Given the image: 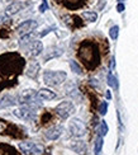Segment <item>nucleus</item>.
Returning <instances> with one entry per match:
<instances>
[{
	"label": "nucleus",
	"instance_id": "nucleus-21",
	"mask_svg": "<svg viewBox=\"0 0 138 155\" xmlns=\"http://www.w3.org/2000/svg\"><path fill=\"white\" fill-rule=\"evenodd\" d=\"M107 80H108V85L109 87H111L113 89H118V87H119V84H118V79L117 78L111 74V73H109L108 74V78H107Z\"/></svg>",
	"mask_w": 138,
	"mask_h": 155
},
{
	"label": "nucleus",
	"instance_id": "nucleus-20",
	"mask_svg": "<svg viewBox=\"0 0 138 155\" xmlns=\"http://www.w3.org/2000/svg\"><path fill=\"white\" fill-rule=\"evenodd\" d=\"M81 18H84L85 21H88L90 23H94V22H96V19H98V14H96L95 12L86 10V12H82Z\"/></svg>",
	"mask_w": 138,
	"mask_h": 155
},
{
	"label": "nucleus",
	"instance_id": "nucleus-31",
	"mask_svg": "<svg viewBox=\"0 0 138 155\" xmlns=\"http://www.w3.org/2000/svg\"><path fill=\"white\" fill-rule=\"evenodd\" d=\"M3 88H4V85H3V84H0V90H2Z\"/></svg>",
	"mask_w": 138,
	"mask_h": 155
},
{
	"label": "nucleus",
	"instance_id": "nucleus-30",
	"mask_svg": "<svg viewBox=\"0 0 138 155\" xmlns=\"http://www.w3.org/2000/svg\"><path fill=\"white\" fill-rule=\"evenodd\" d=\"M105 95H107V98H108V99H110V98H111V94H110L109 90H107V93H105Z\"/></svg>",
	"mask_w": 138,
	"mask_h": 155
},
{
	"label": "nucleus",
	"instance_id": "nucleus-14",
	"mask_svg": "<svg viewBox=\"0 0 138 155\" xmlns=\"http://www.w3.org/2000/svg\"><path fill=\"white\" fill-rule=\"evenodd\" d=\"M42 51H43V45L41 41H38V40H34V41H32L30 45H29V54L30 56H33V57H37L42 54Z\"/></svg>",
	"mask_w": 138,
	"mask_h": 155
},
{
	"label": "nucleus",
	"instance_id": "nucleus-23",
	"mask_svg": "<svg viewBox=\"0 0 138 155\" xmlns=\"http://www.w3.org/2000/svg\"><path fill=\"white\" fill-rule=\"evenodd\" d=\"M103 143H104V140H103V136L100 135V136L98 137V139H96V141H95V147H94L95 155H99V154H100L101 147H103Z\"/></svg>",
	"mask_w": 138,
	"mask_h": 155
},
{
	"label": "nucleus",
	"instance_id": "nucleus-15",
	"mask_svg": "<svg viewBox=\"0 0 138 155\" xmlns=\"http://www.w3.org/2000/svg\"><path fill=\"white\" fill-rule=\"evenodd\" d=\"M38 93L36 92L34 89H27V90H23L22 92V94H21V97H19V103H27L30 101V99H33V98H36V95H37Z\"/></svg>",
	"mask_w": 138,
	"mask_h": 155
},
{
	"label": "nucleus",
	"instance_id": "nucleus-9",
	"mask_svg": "<svg viewBox=\"0 0 138 155\" xmlns=\"http://www.w3.org/2000/svg\"><path fill=\"white\" fill-rule=\"evenodd\" d=\"M56 2L61 3L62 6H65L69 10H77L82 8L88 3V0H56Z\"/></svg>",
	"mask_w": 138,
	"mask_h": 155
},
{
	"label": "nucleus",
	"instance_id": "nucleus-32",
	"mask_svg": "<svg viewBox=\"0 0 138 155\" xmlns=\"http://www.w3.org/2000/svg\"><path fill=\"white\" fill-rule=\"evenodd\" d=\"M118 2H119V3H123V2H126V0H118Z\"/></svg>",
	"mask_w": 138,
	"mask_h": 155
},
{
	"label": "nucleus",
	"instance_id": "nucleus-12",
	"mask_svg": "<svg viewBox=\"0 0 138 155\" xmlns=\"http://www.w3.org/2000/svg\"><path fill=\"white\" fill-rule=\"evenodd\" d=\"M62 132H63V127L62 126H53V127L48 128V130L44 132V136H46L47 140L55 141V140H57L58 137L61 136Z\"/></svg>",
	"mask_w": 138,
	"mask_h": 155
},
{
	"label": "nucleus",
	"instance_id": "nucleus-13",
	"mask_svg": "<svg viewBox=\"0 0 138 155\" xmlns=\"http://www.w3.org/2000/svg\"><path fill=\"white\" fill-rule=\"evenodd\" d=\"M38 74H39V64L36 61V60H32L29 62V66L25 71V75L30 79H37L38 78Z\"/></svg>",
	"mask_w": 138,
	"mask_h": 155
},
{
	"label": "nucleus",
	"instance_id": "nucleus-27",
	"mask_svg": "<svg viewBox=\"0 0 138 155\" xmlns=\"http://www.w3.org/2000/svg\"><path fill=\"white\" fill-rule=\"evenodd\" d=\"M47 9H48V3H47V0H42V4L39 5V12L44 13Z\"/></svg>",
	"mask_w": 138,
	"mask_h": 155
},
{
	"label": "nucleus",
	"instance_id": "nucleus-4",
	"mask_svg": "<svg viewBox=\"0 0 138 155\" xmlns=\"http://www.w3.org/2000/svg\"><path fill=\"white\" fill-rule=\"evenodd\" d=\"M19 150L24 155H41L43 154L44 147L41 144L30 143V141H25V143H19Z\"/></svg>",
	"mask_w": 138,
	"mask_h": 155
},
{
	"label": "nucleus",
	"instance_id": "nucleus-8",
	"mask_svg": "<svg viewBox=\"0 0 138 155\" xmlns=\"http://www.w3.org/2000/svg\"><path fill=\"white\" fill-rule=\"evenodd\" d=\"M14 114L19 120H24V121L32 120L34 117V109L30 108V107L24 106V107H21V108H17L14 111Z\"/></svg>",
	"mask_w": 138,
	"mask_h": 155
},
{
	"label": "nucleus",
	"instance_id": "nucleus-29",
	"mask_svg": "<svg viewBox=\"0 0 138 155\" xmlns=\"http://www.w3.org/2000/svg\"><path fill=\"white\" fill-rule=\"evenodd\" d=\"M114 69H115V57L113 56V57H111V60H110V70L113 71Z\"/></svg>",
	"mask_w": 138,
	"mask_h": 155
},
{
	"label": "nucleus",
	"instance_id": "nucleus-25",
	"mask_svg": "<svg viewBox=\"0 0 138 155\" xmlns=\"http://www.w3.org/2000/svg\"><path fill=\"white\" fill-rule=\"evenodd\" d=\"M99 113L101 114V116H105L108 113V102H101V104H100V107H99Z\"/></svg>",
	"mask_w": 138,
	"mask_h": 155
},
{
	"label": "nucleus",
	"instance_id": "nucleus-11",
	"mask_svg": "<svg viewBox=\"0 0 138 155\" xmlns=\"http://www.w3.org/2000/svg\"><path fill=\"white\" fill-rule=\"evenodd\" d=\"M70 149L75 151L79 155H86L88 154V146L82 140H75L70 144Z\"/></svg>",
	"mask_w": 138,
	"mask_h": 155
},
{
	"label": "nucleus",
	"instance_id": "nucleus-10",
	"mask_svg": "<svg viewBox=\"0 0 138 155\" xmlns=\"http://www.w3.org/2000/svg\"><path fill=\"white\" fill-rule=\"evenodd\" d=\"M28 6V3H23V2H14V3H11L9 4L8 6L5 8V13L8 15H15L18 14L21 10L25 9Z\"/></svg>",
	"mask_w": 138,
	"mask_h": 155
},
{
	"label": "nucleus",
	"instance_id": "nucleus-28",
	"mask_svg": "<svg viewBox=\"0 0 138 155\" xmlns=\"http://www.w3.org/2000/svg\"><path fill=\"white\" fill-rule=\"evenodd\" d=\"M124 10H126V5H124L123 3H118V5H117V12H118V13H123Z\"/></svg>",
	"mask_w": 138,
	"mask_h": 155
},
{
	"label": "nucleus",
	"instance_id": "nucleus-2",
	"mask_svg": "<svg viewBox=\"0 0 138 155\" xmlns=\"http://www.w3.org/2000/svg\"><path fill=\"white\" fill-rule=\"evenodd\" d=\"M24 65V59L18 54H4L0 56V75L4 78L17 76L22 73Z\"/></svg>",
	"mask_w": 138,
	"mask_h": 155
},
{
	"label": "nucleus",
	"instance_id": "nucleus-26",
	"mask_svg": "<svg viewBox=\"0 0 138 155\" xmlns=\"http://www.w3.org/2000/svg\"><path fill=\"white\" fill-rule=\"evenodd\" d=\"M108 131H109V127L107 125V122L101 121L100 122V134H101V136H105V135L108 134Z\"/></svg>",
	"mask_w": 138,
	"mask_h": 155
},
{
	"label": "nucleus",
	"instance_id": "nucleus-22",
	"mask_svg": "<svg viewBox=\"0 0 138 155\" xmlns=\"http://www.w3.org/2000/svg\"><path fill=\"white\" fill-rule=\"evenodd\" d=\"M70 68H71V70L74 71L75 74H77V75H82V68L79 65V64L75 61V60H71L70 61Z\"/></svg>",
	"mask_w": 138,
	"mask_h": 155
},
{
	"label": "nucleus",
	"instance_id": "nucleus-17",
	"mask_svg": "<svg viewBox=\"0 0 138 155\" xmlns=\"http://www.w3.org/2000/svg\"><path fill=\"white\" fill-rule=\"evenodd\" d=\"M17 103V98L15 97H13L10 94H5L2 97V99H0V108H6V107H11L14 106Z\"/></svg>",
	"mask_w": 138,
	"mask_h": 155
},
{
	"label": "nucleus",
	"instance_id": "nucleus-7",
	"mask_svg": "<svg viewBox=\"0 0 138 155\" xmlns=\"http://www.w3.org/2000/svg\"><path fill=\"white\" fill-rule=\"evenodd\" d=\"M37 27H38V22L33 21V19H29V21H25V22L19 24L18 28H17V32H18V35L25 36V35L32 33Z\"/></svg>",
	"mask_w": 138,
	"mask_h": 155
},
{
	"label": "nucleus",
	"instance_id": "nucleus-6",
	"mask_svg": "<svg viewBox=\"0 0 138 155\" xmlns=\"http://www.w3.org/2000/svg\"><path fill=\"white\" fill-rule=\"evenodd\" d=\"M69 128H70L71 135L75 136V137H82L84 135L86 134V128H85L84 122L81 120H79V118H72L70 121Z\"/></svg>",
	"mask_w": 138,
	"mask_h": 155
},
{
	"label": "nucleus",
	"instance_id": "nucleus-24",
	"mask_svg": "<svg viewBox=\"0 0 138 155\" xmlns=\"http://www.w3.org/2000/svg\"><path fill=\"white\" fill-rule=\"evenodd\" d=\"M109 36H110L111 40L115 41L118 38V36H119V27H118V25H113V27L109 29Z\"/></svg>",
	"mask_w": 138,
	"mask_h": 155
},
{
	"label": "nucleus",
	"instance_id": "nucleus-18",
	"mask_svg": "<svg viewBox=\"0 0 138 155\" xmlns=\"http://www.w3.org/2000/svg\"><path fill=\"white\" fill-rule=\"evenodd\" d=\"M38 97H39L41 99H44V101H52V99L56 98V93L52 92L51 89L42 88V89L38 92Z\"/></svg>",
	"mask_w": 138,
	"mask_h": 155
},
{
	"label": "nucleus",
	"instance_id": "nucleus-16",
	"mask_svg": "<svg viewBox=\"0 0 138 155\" xmlns=\"http://www.w3.org/2000/svg\"><path fill=\"white\" fill-rule=\"evenodd\" d=\"M66 18H69L70 21H65L66 22V24L69 25L70 28H72V29H76V28H80V27H82V21H81V18L80 17H77V15H66Z\"/></svg>",
	"mask_w": 138,
	"mask_h": 155
},
{
	"label": "nucleus",
	"instance_id": "nucleus-5",
	"mask_svg": "<svg viewBox=\"0 0 138 155\" xmlns=\"http://www.w3.org/2000/svg\"><path fill=\"white\" fill-rule=\"evenodd\" d=\"M55 112L60 116L62 120H66V118L70 117V116H72L75 113V106H74V103L72 102L65 101V102H61L60 104L56 106Z\"/></svg>",
	"mask_w": 138,
	"mask_h": 155
},
{
	"label": "nucleus",
	"instance_id": "nucleus-3",
	"mask_svg": "<svg viewBox=\"0 0 138 155\" xmlns=\"http://www.w3.org/2000/svg\"><path fill=\"white\" fill-rule=\"evenodd\" d=\"M67 78V74L65 71H51V70H47V71L43 73V81L50 87H57L62 84Z\"/></svg>",
	"mask_w": 138,
	"mask_h": 155
},
{
	"label": "nucleus",
	"instance_id": "nucleus-1",
	"mask_svg": "<svg viewBox=\"0 0 138 155\" xmlns=\"http://www.w3.org/2000/svg\"><path fill=\"white\" fill-rule=\"evenodd\" d=\"M77 59L81 61L86 70H95L101 62V55L98 43L93 40H84L77 47Z\"/></svg>",
	"mask_w": 138,
	"mask_h": 155
},
{
	"label": "nucleus",
	"instance_id": "nucleus-19",
	"mask_svg": "<svg viewBox=\"0 0 138 155\" xmlns=\"http://www.w3.org/2000/svg\"><path fill=\"white\" fill-rule=\"evenodd\" d=\"M62 54H63V50H62V48H58V47L50 48V50H48V54L43 57V60H44V62H46V61H48L50 59H53V57L61 56Z\"/></svg>",
	"mask_w": 138,
	"mask_h": 155
}]
</instances>
